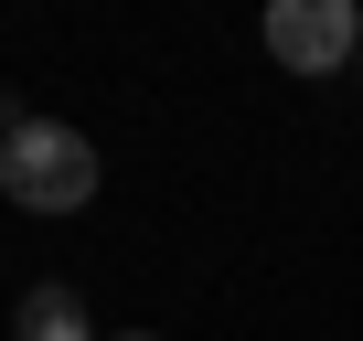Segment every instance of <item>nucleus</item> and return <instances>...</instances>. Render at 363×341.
<instances>
[{
	"label": "nucleus",
	"mask_w": 363,
	"mask_h": 341,
	"mask_svg": "<svg viewBox=\"0 0 363 341\" xmlns=\"http://www.w3.org/2000/svg\"><path fill=\"white\" fill-rule=\"evenodd\" d=\"M257 43H267V64H289V75H352V54H363V11L352 0H267V22H257Z\"/></svg>",
	"instance_id": "2"
},
{
	"label": "nucleus",
	"mask_w": 363,
	"mask_h": 341,
	"mask_svg": "<svg viewBox=\"0 0 363 341\" xmlns=\"http://www.w3.org/2000/svg\"><path fill=\"white\" fill-rule=\"evenodd\" d=\"M352 86H363V54H352Z\"/></svg>",
	"instance_id": "6"
},
{
	"label": "nucleus",
	"mask_w": 363,
	"mask_h": 341,
	"mask_svg": "<svg viewBox=\"0 0 363 341\" xmlns=\"http://www.w3.org/2000/svg\"><path fill=\"white\" fill-rule=\"evenodd\" d=\"M11 341H96V320H86V299L65 277H33L11 299Z\"/></svg>",
	"instance_id": "3"
},
{
	"label": "nucleus",
	"mask_w": 363,
	"mask_h": 341,
	"mask_svg": "<svg viewBox=\"0 0 363 341\" xmlns=\"http://www.w3.org/2000/svg\"><path fill=\"white\" fill-rule=\"evenodd\" d=\"M107 182V160L86 128L65 117H11V139H0V192H11L22 214H86Z\"/></svg>",
	"instance_id": "1"
},
{
	"label": "nucleus",
	"mask_w": 363,
	"mask_h": 341,
	"mask_svg": "<svg viewBox=\"0 0 363 341\" xmlns=\"http://www.w3.org/2000/svg\"><path fill=\"white\" fill-rule=\"evenodd\" d=\"M107 341H160V330H107Z\"/></svg>",
	"instance_id": "4"
},
{
	"label": "nucleus",
	"mask_w": 363,
	"mask_h": 341,
	"mask_svg": "<svg viewBox=\"0 0 363 341\" xmlns=\"http://www.w3.org/2000/svg\"><path fill=\"white\" fill-rule=\"evenodd\" d=\"M0 139H11V107H0Z\"/></svg>",
	"instance_id": "5"
}]
</instances>
